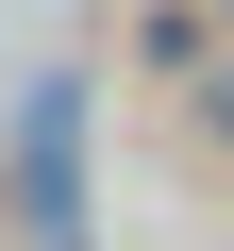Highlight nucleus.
<instances>
[{
    "instance_id": "obj_1",
    "label": "nucleus",
    "mask_w": 234,
    "mask_h": 251,
    "mask_svg": "<svg viewBox=\"0 0 234 251\" xmlns=\"http://www.w3.org/2000/svg\"><path fill=\"white\" fill-rule=\"evenodd\" d=\"M134 67L151 84H201L217 67V17H201V0H151V17H134Z\"/></svg>"
},
{
    "instance_id": "obj_2",
    "label": "nucleus",
    "mask_w": 234,
    "mask_h": 251,
    "mask_svg": "<svg viewBox=\"0 0 234 251\" xmlns=\"http://www.w3.org/2000/svg\"><path fill=\"white\" fill-rule=\"evenodd\" d=\"M201 134H234V50H217V67H201Z\"/></svg>"
}]
</instances>
